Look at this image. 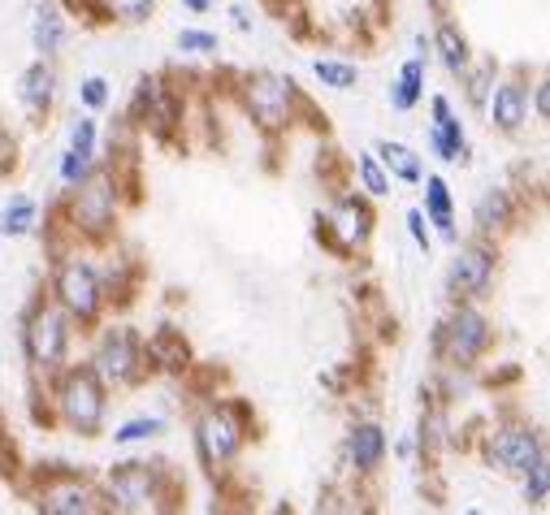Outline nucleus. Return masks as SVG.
<instances>
[{
  "label": "nucleus",
  "mask_w": 550,
  "mask_h": 515,
  "mask_svg": "<svg viewBox=\"0 0 550 515\" xmlns=\"http://www.w3.org/2000/svg\"><path fill=\"white\" fill-rule=\"evenodd\" d=\"M35 221L39 204L31 195H9L5 208H0V239H26V234H35Z\"/></svg>",
  "instance_id": "a211bd4d"
},
{
  "label": "nucleus",
  "mask_w": 550,
  "mask_h": 515,
  "mask_svg": "<svg viewBox=\"0 0 550 515\" xmlns=\"http://www.w3.org/2000/svg\"><path fill=\"white\" fill-rule=\"evenodd\" d=\"M356 169H360V182H364V191H369V195H386L390 191V178H386V169H382L377 156L364 152L360 161H356Z\"/></svg>",
  "instance_id": "c85d7f7f"
},
{
  "label": "nucleus",
  "mask_w": 550,
  "mask_h": 515,
  "mask_svg": "<svg viewBox=\"0 0 550 515\" xmlns=\"http://www.w3.org/2000/svg\"><path fill=\"white\" fill-rule=\"evenodd\" d=\"M96 139H100V130H96V122H91V117H78V122L70 126V148H78V152H91L96 156Z\"/></svg>",
  "instance_id": "2f4dec72"
},
{
  "label": "nucleus",
  "mask_w": 550,
  "mask_h": 515,
  "mask_svg": "<svg viewBox=\"0 0 550 515\" xmlns=\"http://www.w3.org/2000/svg\"><path fill=\"white\" fill-rule=\"evenodd\" d=\"M425 217L438 226L442 239H455V217H451V195H447V182L438 174L425 178Z\"/></svg>",
  "instance_id": "412c9836"
},
{
  "label": "nucleus",
  "mask_w": 550,
  "mask_h": 515,
  "mask_svg": "<svg viewBox=\"0 0 550 515\" xmlns=\"http://www.w3.org/2000/svg\"><path fill=\"white\" fill-rule=\"evenodd\" d=\"M35 507L44 511V515H96L109 503H104L100 485L78 481V477H61V481H52L48 490L35 494Z\"/></svg>",
  "instance_id": "1a4fd4ad"
},
{
  "label": "nucleus",
  "mask_w": 550,
  "mask_h": 515,
  "mask_svg": "<svg viewBox=\"0 0 550 515\" xmlns=\"http://www.w3.org/2000/svg\"><path fill=\"white\" fill-rule=\"evenodd\" d=\"M87 364L96 368V377L104 386H130V381H139V368H143V342H139L135 329L113 325L100 334Z\"/></svg>",
  "instance_id": "20e7f679"
},
{
  "label": "nucleus",
  "mask_w": 550,
  "mask_h": 515,
  "mask_svg": "<svg viewBox=\"0 0 550 515\" xmlns=\"http://www.w3.org/2000/svg\"><path fill=\"white\" fill-rule=\"evenodd\" d=\"M369 226H373V217H369V208H364L360 200H338L330 208V230H334V239L338 247H347V252H356V247H364V239H369Z\"/></svg>",
  "instance_id": "4468645a"
},
{
  "label": "nucleus",
  "mask_w": 550,
  "mask_h": 515,
  "mask_svg": "<svg viewBox=\"0 0 550 515\" xmlns=\"http://www.w3.org/2000/svg\"><path fill=\"white\" fill-rule=\"evenodd\" d=\"M434 5H442V0H434Z\"/></svg>",
  "instance_id": "58836bf2"
},
{
  "label": "nucleus",
  "mask_w": 550,
  "mask_h": 515,
  "mask_svg": "<svg viewBox=\"0 0 550 515\" xmlns=\"http://www.w3.org/2000/svg\"><path fill=\"white\" fill-rule=\"evenodd\" d=\"M156 433H165V420L161 416H135V420H126V425H117L113 442L117 446H135V442L156 438Z\"/></svg>",
  "instance_id": "a878e982"
},
{
  "label": "nucleus",
  "mask_w": 550,
  "mask_h": 515,
  "mask_svg": "<svg viewBox=\"0 0 550 515\" xmlns=\"http://www.w3.org/2000/svg\"><path fill=\"white\" fill-rule=\"evenodd\" d=\"M195 451L208 468H226L234 455L243 451V420L230 403L208 407V412L195 420Z\"/></svg>",
  "instance_id": "39448f33"
},
{
  "label": "nucleus",
  "mask_w": 550,
  "mask_h": 515,
  "mask_svg": "<svg viewBox=\"0 0 550 515\" xmlns=\"http://www.w3.org/2000/svg\"><path fill=\"white\" fill-rule=\"evenodd\" d=\"M490 459L499 468H507V472H529L542 459V442L533 438L529 429H503L499 438H494V446H490Z\"/></svg>",
  "instance_id": "ddd939ff"
},
{
  "label": "nucleus",
  "mask_w": 550,
  "mask_h": 515,
  "mask_svg": "<svg viewBox=\"0 0 550 515\" xmlns=\"http://www.w3.org/2000/svg\"><path fill=\"white\" fill-rule=\"evenodd\" d=\"M546 494H550V464L538 459V464L525 472V503H542Z\"/></svg>",
  "instance_id": "7c9ffc66"
},
{
  "label": "nucleus",
  "mask_w": 550,
  "mask_h": 515,
  "mask_svg": "<svg viewBox=\"0 0 550 515\" xmlns=\"http://www.w3.org/2000/svg\"><path fill=\"white\" fill-rule=\"evenodd\" d=\"M178 48L182 52H217V35L213 31H182Z\"/></svg>",
  "instance_id": "f704fd0d"
},
{
  "label": "nucleus",
  "mask_w": 550,
  "mask_h": 515,
  "mask_svg": "<svg viewBox=\"0 0 550 515\" xmlns=\"http://www.w3.org/2000/svg\"><path fill=\"white\" fill-rule=\"evenodd\" d=\"M13 169H18V139H13V130L0 122V178H9Z\"/></svg>",
  "instance_id": "473e14b6"
},
{
  "label": "nucleus",
  "mask_w": 550,
  "mask_h": 515,
  "mask_svg": "<svg viewBox=\"0 0 550 515\" xmlns=\"http://www.w3.org/2000/svg\"><path fill=\"white\" fill-rule=\"evenodd\" d=\"M438 52H442V65H447L451 74L468 70V39L460 35V26H451V22L438 26Z\"/></svg>",
  "instance_id": "b1692460"
},
{
  "label": "nucleus",
  "mask_w": 550,
  "mask_h": 515,
  "mask_svg": "<svg viewBox=\"0 0 550 515\" xmlns=\"http://www.w3.org/2000/svg\"><path fill=\"white\" fill-rule=\"evenodd\" d=\"M161 498V481H156L152 464H117L104 481V503L113 511H148Z\"/></svg>",
  "instance_id": "0eeeda50"
},
{
  "label": "nucleus",
  "mask_w": 550,
  "mask_h": 515,
  "mask_svg": "<svg viewBox=\"0 0 550 515\" xmlns=\"http://www.w3.org/2000/svg\"><path fill=\"white\" fill-rule=\"evenodd\" d=\"M52 96H57V70L48 57H39L18 74V104L31 117H44L52 109Z\"/></svg>",
  "instance_id": "f8f14e48"
},
{
  "label": "nucleus",
  "mask_w": 550,
  "mask_h": 515,
  "mask_svg": "<svg viewBox=\"0 0 550 515\" xmlns=\"http://www.w3.org/2000/svg\"><path fill=\"white\" fill-rule=\"evenodd\" d=\"M143 355H148V364L165 368V373H182L187 360H191V351H187V342H182L178 329H161V334L143 347Z\"/></svg>",
  "instance_id": "6ab92c4d"
},
{
  "label": "nucleus",
  "mask_w": 550,
  "mask_h": 515,
  "mask_svg": "<svg viewBox=\"0 0 550 515\" xmlns=\"http://www.w3.org/2000/svg\"><path fill=\"white\" fill-rule=\"evenodd\" d=\"M490 277H494V256L486 252V247H464L451 264L447 286H451L455 299H473V295H486Z\"/></svg>",
  "instance_id": "9b49d317"
},
{
  "label": "nucleus",
  "mask_w": 550,
  "mask_h": 515,
  "mask_svg": "<svg viewBox=\"0 0 550 515\" xmlns=\"http://www.w3.org/2000/svg\"><path fill=\"white\" fill-rule=\"evenodd\" d=\"M386 455V433L382 425H356L347 433V459L356 472H373L377 464H382Z\"/></svg>",
  "instance_id": "dca6fc26"
},
{
  "label": "nucleus",
  "mask_w": 550,
  "mask_h": 515,
  "mask_svg": "<svg viewBox=\"0 0 550 515\" xmlns=\"http://www.w3.org/2000/svg\"><path fill=\"white\" fill-rule=\"evenodd\" d=\"M182 5H187V9H191V13H204V9H208V5H213V0H182Z\"/></svg>",
  "instance_id": "4c0bfd02"
},
{
  "label": "nucleus",
  "mask_w": 550,
  "mask_h": 515,
  "mask_svg": "<svg viewBox=\"0 0 550 515\" xmlns=\"http://www.w3.org/2000/svg\"><path fill=\"white\" fill-rule=\"evenodd\" d=\"M96 174V156L91 152H78L65 143V152H61V161H57V178H61V187H78L83 178Z\"/></svg>",
  "instance_id": "393cba45"
},
{
  "label": "nucleus",
  "mask_w": 550,
  "mask_h": 515,
  "mask_svg": "<svg viewBox=\"0 0 550 515\" xmlns=\"http://www.w3.org/2000/svg\"><path fill=\"white\" fill-rule=\"evenodd\" d=\"M533 104H538V117H550V74L542 78V87H538V96H533Z\"/></svg>",
  "instance_id": "e433bc0d"
},
{
  "label": "nucleus",
  "mask_w": 550,
  "mask_h": 515,
  "mask_svg": "<svg viewBox=\"0 0 550 515\" xmlns=\"http://www.w3.org/2000/svg\"><path fill=\"white\" fill-rule=\"evenodd\" d=\"M312 74H317L325 87H334V91L356 87V78H360V70H356V65H347V61H317V65H312Z\"/></svg>",
  "instance_id": "cd10ccee"
},
{
  "label": "nucleus",
  "mask_w": 550,
  "mask_h": 515,
  "mask_svg": "<svg viewBox=\"0 0 550 515\" xmlns=\"http://www.w3.org/2000/svg\"><path fill=\"white\" fill-rule=\"evenodd\" d=\"M434 347L447 355L451 364H473L477 355L490 347V325H486V316H481L477 308L451 312L447 321H442V329H438Z\"/></svg>",
  "instance_id": "423d86ee"
},
{
  "label": "nucleus",
  "mask_w": 550,
  "mask_h": 515,
  "mask_svg": "<svg viewBox=\"0 0 550 515\" xmlns=\"http://www.w3.org/2000/svg\"><path fill=\"white\" fill-rule=\"evenodd\" d=\"M247 109H252V117L260 126H282L286 117H291V83L278 74H256L247 78Z\"/></svg>",
  "instance_id": "9d476101"
},
{
  "label": "nucleus",
  "mask_w": 550,
  "mask_h": 515,
  "mask_svg": "<svg viewBox=\"0 0 550 515\" xmlns=\"http://www.w3.org/2000/svg\"><path fill=\"white\" fill-rule=\"evenodd\" d=\"M421 91H425V61L412 57V61H403L399 83H395V91H390V104H395L399 113H408V109H416Z\"/></svg>",
  "instance_id": "4be33fe9"
},
{
  "label": "nucleus",
  "mask_w": 550,
  "mask_h": 515,
  "mask_svg": "<svg viewBox=\"0 0 550 515\" xmlns=\"http://www.w3.org/2000/svg\"><path fill=\"white\" fill-rule=\"evenodd\" d=\"M74 321L65 316L48 295H39L31 303V312L22 316V355L31 360L35 373H57L65 368V355H70V329Z\"/></svg>",
  "instance_id": "f03ea898"
},
{
  "label": "nucleus",
  "mask_w": 550,
  "mask_h": 515,
  "mask_svg": "<svg viewBox=\"0 0 550 515\" xmlns=\"http://www.w3.org/2000/svg\"><path fill=\"white\" fill-rule=\"evenodd\" d=\"M48 299L57 303L70 321L91 325L100 316V308H104V282H100L96 264H87L78 256L61 260L57 269H52V277H48Z\"/></svg>",
  "instance_id": "7ed1b4c3"
},
{
  "label": "nucleus",
  "mask_w": 550,
  "mask_h": 515,
  "mask_svg": "<svg viewBox=\"0 0 550 515\" xmlns=\"http://www.w3.org/2000/svg\"><path fill=\"white\" fill-rule=\"evenodd\" d=\"M117 217V195H113V182L104 174H91L74 187V200H70V226L83 230V234H104Z\"/></svg>",
  "instance_id": "6e6552de"
},
{
  "label": "nucleus",
  "mask_w": 550,
  "mask_h": 515,
  "mask_svg": "<svg viewBox=\"0 0 550 515\" xmlns=\"http://www.w3.org/2000/svg\"><path fill=\"white\" fill-rule=\"evenodd\" d=\"M31 44H35V52L39 57H57L61 52V44H65V18L52 5H44L39 9V18H35V26H31Z\"/></svg>",
  "instance_id": "aec40b11"
},
{
  "label": "nucleus",
  "mask_w": 550,
  "mask_h": 515,
  "mask_svg": "<svg viewBox=\"0 0 550 515\" xmlns=\"http://www.w3.org/2000/svg\"><path fill=\"white\" fill-rule=\"evenodd\" d=\"M408 226H412V239L429 252V230H425V213H421V208H412V213H408Z\"/></svg>",
  "instance_id": "c9c22d12"
},
{
  "label": "nucleus",
  "mask_w": 550,
  "mask_h": 515,
  "mask_svg": "<svg viewBox=\"0 0 550 515\" xmlns=\"http://www.w3.org/2000/svg\"><path fill=\"white\" fill-rule=\"evenodd\" d=\"M525 113H529V100H525V87L520 83H503L499 91H494L490 100V117L499 130H520L525 126Z\"/></svg>",
  "instance_id": "f3484780"
},
{
  "label": "nucleus",
  "mask_w": 550,
  "mask_h": 515,
  "mask_svg": "<svg viewBox=\"0 0 550 515\" xmlns=\"http://www.w3.org/2000/svg\"><path fill=\"white\" fill-rule=\"evenodd\" d=\"M78 100H83L91 113H100L104 104H109V78H104V74H87L83 87H78Z\"/></svg>",
  "instance_id": "c756f323"
},
{
  "label": "nucleus",
  "mask_w": 550,
  "mask_h": 515,
  "mask_svg": "<svg viewBox=\"0 0 550 515\" xmlns=\"http://www.w3.org/2000/svg\"><path fill=\"white\" fill-rule=\"evenodd\" d=\"M152 5H156V0H109V9H113L122 22H143V18L152 13Z\"/></svg>",
  "instance_id": "72a5a7b5"
},
{
  "label": "nucleus",
  "mask_w": 550,
  "mask_h": 515,
  "mask_svg": "<svg viewBox=\"0 0 550 515\" xmlns=\"http://www.w3.org/2000/svg\"><path fill=\"white\" fill-rule=\"evenodd\" d=\"M377 161L386 165V174H395L399 182H421V161H416L412 148H403V143H377Z\"/></svg>",
  "instance_id": "5701e85b"
},
{
  "label": "nucleus",
  "mask_w": 550,
  "mask_h": 515,
  "mask_svg": "<svg viewBox=\"0 0 550 515\" xmlns=\"http://www.w3.org/2000/svg\"><path fill=\"white\" fill-rule=\"evenodd\" d=\"M507 217H512V204H507V195L503 191H490L486 200L477 204V230H499V226H507Z\"/></svg>",
  "instance_id": "bb28decb"
},
{
  "label": "nucleus",
  "mask_w": 550,
  "mask_h": 515,
  "mask_svg": "<svg viewBox=\"0 0 550 515\" xmlns=\"http://www.w3.org/2000/svg\"><path fill=\"white\" fill-rule=\"evenodd\" d=\"M109 386L96 377L91 364H65L57 368L52 381V403H57V420L78 438H96L104 425V407H109Z\"/></svg>",
  "instance_id": "f257e3e1"
},
{
  "label": "nucleus",
  "mask_w": 550,
  "mask_h": 515,
  "mask_svg": "<svg viewBox=\"0 0 550 515\" xmlns=\"http://www.w3.org/2000/svg\"><path fill=\"white\" fill-rule=\"evenodd\" d=\"M429 143L442 161H468V143H464V130L460 122L451 117V104L434 96V130H429Z\"/></svg>",
  "instance_id": "2eb2a0df"
}]
</instances>
